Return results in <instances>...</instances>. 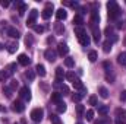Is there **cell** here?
<instances>
[{
    "instance_id": "6da1fadb",
    "label": "cell",
    "mask_w": 126,
    "mask_h": 124,
    "mask_svg": "<svg viewBox=\"0 0 126 124\" xmlns=\"http://www.w3.org/2000/svg\"><path fill=\"white\" fill-rule=\"evenodd\" d=\"M107 9H109V18H110L111 21H114V19L119 18V15H120V7H119V4H117L114 0H110V1L107 3Z\"/></svg>"
},
{
    "instance_id": "7a4b0ae2",
    "label": "cell",
    "mask_w": 126,
    "mask_h": 124,
    "mask_svg": "<svg viewBox=\"0 0 126 124\" xmlns=\"http://www.w3.org/2000/svg\"><path fill=\"white\" fill-rule=\"evenodd\" d=\"M43 117H44L43 108H34V110L31 111V118L35 121V123H40V121L43 120Z\"/></svg>"
},
{
    "instance_id": "3957f363",
    "label": "cell",
    "mask_w": 126,
    "mask_h": 124,
    "mask_svg": "<svg viewBox=\"0 0 126 124\" xmlns=\"http://www.w3.org/2000/svg\"><path fill=\"white\" fill-rule=\"evenodd\" d=\"M53 9H54V7H53V3H47L46 7H44V10L41 12V18L46 19V21L50 19V16H51V13H53Z\"/></svg>"
},
{
    "instance_id": "277c9868",
    "label": "cell",
    "mask_w": 126,
    "mask_h": 124,
    "mask_svg": "<svg viewBox=\"0 0 126 124\" xmlns=\"http://www.w3.org/2000/svg\"><path fill=\"white\" fill-rule=\"evenodd\" d=\"M37 18H38V10H37V9H32L31 12H30V15H28L27 25H28V26H34V25H35Z\"/></svg>"
},
{
    "instance_id": "5b68a950",
    "label": "cell",
    "mask_w": 126,
    "mask_h": 124,
    "mask_svg": "<svg viewBox=\"0 0 126 124\" xmlns=\"http://www.w3.org/2000/svg\"><path fill=\"white\" fill-rule=\"evenodd\" d=\"M116 41H117V37H116V35H113L111 39L109 38L107 41H104V44H103V50H104V53H110L111 45H113V42H116Z\"/></svg>"
},
{
    "instance_id": "8992f818",
    "label": "cell",
    "mask_w": 126,
    "mask_h": 124,
    "mask_svg": "<svg viewBox=\"0 0 126 124\" xmlns=\"http://www.w3.org/2000/svg\"><path fill=\"white\" fill-rule=\"evenodd\" d=\"M19 96L22 99H25V101H31V91H30V88L28 86H22L19 89Z\"/></svg>"
},
{
    "instance_id": "52a82bcc",
    "label": "cell",
    "mask_w": 126,
    "mask_h": 124,
    "mask_svg": "<svg viewBox=\"0 0 126 124\" xmlns=\"http://www.w3.org/2000/svg\"><path fill=\"white\" fill-rule=\"evenodd\" d=\"M57 53H59L62 57L69 53V47H67V44H66L64 41H60V42L57 44Z\"/></svg>"
},
{
    "instance_id": "ba28073f",
    "label": "cell",
    "mask_w": 126,
    "mask_h": 124,
    "mask_svg": "<svg viewBox=\"0 0 126 124\" xmlns=\"http://www.w3.org/2000/svg\"><path fill=\"white\" fill-rule=\"evenodd\" d=\"M44 57H46L50 63H53L56 60V57H57V53H56L54 50H51V48H47V50L44 51Z\"/></svg>"
},
{
    "instance_id": "9c48e42d",
    "label": "cell",
    "mask_w": 126,
    "mask_h": 124,
    "mask_svg": "<svg viewBox=\"0 0 126 124\" xmlns=\"http://www.w3.org/2000/svg\"><path fill=\"white\" fill-rule=\"evenodd\" d=\"M91 29H93L94 42H95V44H98V42H100V39H101V31L98 29V26H97V25H91Z\"/></svg>"
},
{
    "instance_id": "30bf717a",
    "label": "cell",
    "mask_w": 126,
    "mask_h": 124,
    "mask_svg": "<svg viewBox=\"0 0 126 124\" xmlns=\"http://www.w3.org/2000/svg\"><path fill=\"white\" fill-rule=\"evenodd\" d=\"M66 18H67V12H66L63 7H60V9H57V10H56V19H57V22L64 21Z\"/></svg>"
},
{
    "instance_id": "8fae6325",
    "label": "cell",
    "mask_w": 126,
    "mask_h": 124,
    "mask_svg": "<svg viewBox=\"0 0 126 124\" xmlns=\"http://www.w3.org/2000/svg\"><path fill=\"white\" fill-rule=\"evenodd\" d=\"M18 63H19L21 66H30V64H31V59H30L27 54H19Z\"/></svg>"
},
{
    "instance_id": "7c38bea8",
    "label": "cell",
    "mask_w": 126,
    "mask_h": 124,
    "mask_svg": "<svg viewBox=\"0 0 126 124\" xmlns=\"http://www.w3.org/2000/svg\"><path fill=\"white\" fill-rule=\"evenodd\" d=\"M6 35H9L10 38H15V39L21 38V32L18 31L16 28H13V26H9V29H7V34H6Z\"/></svg>"
},
{
    "instance_id": "4fadbf2b",
    "label": "cell",
    "mask_w": 126,
    "mask_h": 124,
    "mask_svg": "<svg viewBox=\"0 0 126 124\" xmlns=\"http://www.w3.org/2000/svg\"><path fill=\"white\" fill-rule=\"evenodd\" d=\"M12 108H13V111H15V112H22V111L25 110V105H24V102H22V101H15Z\"/></svg>"
},
{
    "instance_id": "5bb4252c",
    "label": "cell",
    "mask_w": 126,
    "mask_h": 124,
    "mask_svg": "<svg viewBox=\"0 0 126 124\" xmlns=\"http://www.w3.org/2000/svg\"><path fill=\"white\" fill-rule=\"evenodd\" d=\"M64 77H66V73L63 72V69L62 67H57V69H56V82L60 83V82H63Z\"/></svg>"
},
{
    "instance_id": "9a60e30c",
    "label": "cell",
    "mask_w": 126,
    "mask_h": 124,
    "mask_svg": "<svg viewBox=\"0 0 126 124\" xmlns=\"http://www.w3.org/2000/svg\"><path fill=\"white\" fill-rule=\"evenodd\" d=\"M98 22H100V15L94 9V10H91V25H98Z\"/></svg>"
},
{
    "instance_id": "2e32d148",
    "label": "cell",
    "mask_w": 126,
    "mask_h": 124,
    "mask_svg": "<svg viewBox=\"0 0 126 124\" xmlns=\"http://www.w3.org/2000/svg\"><path fill=\"white\" fill-rule=\"evenodd\" d=\"M78 39H79V42H81V45H82V47H88V45H90V42H91V38H90V35H87V34H85V35H82V37H81V38H78Z\"/></svg>"
},
{
    "instance_id": "e0dca14e",
    "label": "cell",
    "mask_w": 126,
    "mask_h": 124,
    "mask_svg": "<svg viewBox=\"0 0 126 124\" xmlns=\"http://www.w3.org/2000/svg\"><path fill=\"white\" fill-rule=\"evenodd\" d=\"M35 72H37V74H38V76H41V77H44V76L47 74L46 67H44L43 64H37V66H35Z\"/></svg>"
},
{
    "instance_id": "ac0fdd59",
    "label": "cell",
    "mask_w": 126,
    "mask_h": 124,
    "mask_svg": "<svg viewBox=\"0 0 126 124\" xmlns=\"http://www.w3.org/2000/svg\"><path fill=\"white\" fill-rule=\"evenodd\" d=\"M18 48H19V47H18V42H15V41L7 44V51H9V54H15Z\"/></svg>"
},
{
    "instance_id": "d6986e66",
    "label": "cell",
    "mask_w": 126,
    "mask_h": 124,
    "mask_svg": "<svg viewBox=\"0 0 126 124\" xmlns=\"http://www.w3.org/2000/svg\"><path fill=\"white\" fill-rule=\"evenodd\" d=\"M72 85H73V88H75V89H79V91H85V86H84V83L81 82V79H75V80L72 82Z\"/></svg>"
},
{
    "instance_id": "ffe728a7",
    "label": "cell",
    "mask_w": 126,
    "mask_h": 124,
    "mask_svg": "<svg viewBox=\"0 0 126 124\" xmlns=\"http://www.w3.org/2000/svg\"><path fill=\"white\" fill-rule=\"evenodd\" d=\"M85 91H81V92H78V93H75V95H73V96H72V101H73V102H81V101H82V98H84V96H85Z\"/></svg>"
},
{
    "instance_id": "44dd1931",
    "label": "cell",
    "mask_w": 126,
    "mask_h": 124,
    "mask_svg": "<svg viewBox=\"0 0 126 124\" xmlns=\"http://www.w3.org/2000/svg\"><path fill=\"white\" fill-rule=\"evenodd\" d=\"M82 24H84V18L78 13V15H75V18H73V25H76V26H82Z\"/></svg>"
},
{
    "instance_id": "7402d4cb",
    "label": "cell",
    "mask_w": 126,
    "mask_h": 124,
    "mask_svg": "<svg viewBox=\"0 0 126 124\" xmlns=\"http://www.w3.org/2000/svg\"><path fill=\"white\" fill-rule=\"evenodd\" d=\"M87 31H85V28L84 26H75V35L78 37V38H81L82 35H85Z\"/></svg>"
},
{
    "instance_id": "603a6c76",
    "label": "cell",
    "mask_w": 126,
    "mask_h": 124,
    "mask_svg": "<svg viewBox=\"0 0 126 124\" xmlns=\"http://www.w3.org/2000/svg\"><path fill=\"white\" fill-rule=\"evenodd\" d=\"M7 29H9V24L6 21H1L0 22V34H7Z\"/></svg>"
},
{
    "instance_id": "cb8c5ba5",
    "label": "cell",
    "mask_w": 126,
    "mask_h": 124,
    "mask_svg": "<svg viewBox=\"0 0 126 124\" xmlns=\"http://www.w3.org/2000/svg\"><path fill=\"white\" fill-rule=\"evenodd\" d=\"M54 31H56L57 35H62L63 32H64V26H63V24H60V22L54 24Z\"/></svg>"
},
{
    "instance_id": "d4e9b609",
    "label": "cell",
    "mask_w": 126,
    "mask_h": 124,
    "mask_svg": "<svg viewBox=\"0 0 126 124\" xmlns=\"http://www.w3.org/2000/svg\"><path fill=\"white\" fill-rule=\"evenodd\" d=\"M51 101H53V102H56V104L62 102V93L53 92V93H51Z\"/></svg>"
},
{
    "instance_id": "484cf974",
    "label": "cell",
    "mask_w": 126,
    "mask_h": 124,
    "mask_svg": "<svg viewBox=\"0 0 126 124\" xmlns=\"http://www.w3.org/2000/svg\"><path fill=\"white\" fill-rule=\"evenodd\" d=\"M117 63L119 64H122V66H126V53H120L119 56H117Z\"/></svg>"
},
{
    "instance_id": "4316f807",
    "label": "cell",
    "mask_w": 126,
    "mask_h": 124,
    "mask_svg": "<svg viewBox=\"0 0 126 124\" xmlns=\"http://www.w3.org/2000/svg\"><path fill=\"white\" fill-rule=\"evenodd\" d=\"M10 76H12V74H10L7 70H3V72H0V82H4V80H7Z\"/></svg>"
},
{
    "instance_id": "83f0119b",
    "label": "cell",
    "mask_w": 126,
    "mask_h": 124,
    "mask_svg": "<svg viewBox=\"0 0 126 124\" xmlns=\"http://www.w3.org/2000/svg\"><path fill=\"white\" fill-rule=\"evenodd\" d=\"M107 112H109V107L107 105H98V114L107 115Z\"/></svg>"
},
{
    "instance_id": "f1b7e54d",
    "label": "cell",
    "mask_w": 126,
    "mask_h": 124,
    "mask_svg": "<svg viewBox=\"0 0 126 124\" xmlns=\"http://www.w3.org/2000/svg\"><path fill=\"white\" fill-rule=\"evenodd\" d=\"M64 66L69 67V69H72V67L75 66V60H73L72 57H66V59H64Z\"/></svg>"
},
{
    "instance_id": "f546056e",
    "label": "cell",
    "mask_w": 126,
    "mask_h": 124,
    "mask_svg": "<svg viewBox=\"0 0 126 124\" xmlns=\"http://www.w3.org/2000/svg\"><path fill=\"white\" fill-rule=\"evenodd\" d=\"M56 110H57V112H59V114L66 112V104H64V102H59V104H57V107H56Z\"/></svg>"
},
{
    "instance_id": "4dcf8cb0",
    "label": "cell",
    "mask_w": 126,
    "mask_h": 124,
    "mask_svg": "<svg viewBox=\"0 0 126 124\" xmlns=\"http://www.w3.org/2000/svg\"><path fill=\"white\" fill-rule=\"evenodd\" d=\"M98 92H100V96L101 98H109V91H107V88H104V86H101L100 89H98Z\"/></svg>"
},
{
    "instance_id": "1f68e13d",
    "label": "cell",
    "mask_w": 126,
    "mask_h": 124,
    "mask_svg": "<svg viewBox=\"0 0 126 124\" xmlns=\"http://www.w3.org/2000/svg\"><path fill=\"white\" fill-rule=\"evenodd\" d=\"M97 57H98V54H97V51H94V50L88 53V60H90L91 63H94L95 60H97Z\"/></svg>"
},
{
    "instance_id": "d6a6232c",
    "label": "cell",
    "mask_w": 126,
    "mask_h": 124,
    "mask_svg": "<svg viewBox=\"0 0 126 124\" xmlns=\"http://www.w3.org/2000/svg\"><path fill=\"white\" fill-rule=\"evenodd\" d=\"M25 77H27L30 82H32V80L35 79V72H34V70H28V72L25 73Z\"/></svg>"
},
{
    "instance_id": "836d02e7",
    "label": "cell",
    "mask_w": 126,
    "mask_h": 124,
    "mask_svg": "<svg viewBox=\"0 0 126 124\" xmlns=\"http://www.w3.org/2000/svg\"><path fill=\"white\" fill-rule=\"evenodd\" d=\"M27 9H28V6H27L25 3H22V4H21V6L18 7V13H19V16H22V15H24V13L27 12Z\"/></svg>"
},
{
    "instance_id": "e575fe53",
    "label": "cell",
    "mask_w": 126,
    "mask_h": 124,
    "mask_svg": "<svg viewBox=\"0 0 126 124\" xmlns=\"http://www.w3.org/2000/svg\"><path fill=\"white\" fill-rule=\"evenodd\" d=\"M50 120H51V123H53V124H63L62 120H60L56 114H51V115H50Z\"/></svg>"
},
{
    "instance_id": "d590c367",
    "label": "cell",
    "mask_w": 126,
    "mask_h": 124,
    "mask_svg": "<svg viewBox=\"0 0 126 124\" xmlns=\"http://www.w3.org/2000/svg\"><path fill=\"white\" fill-rule=\"evenodd\" d=\"M85 118H87L88 121H93V120H94V111H93V110H88V111L85 112Z\"/></svg>"
},
{
    "instance_id": "8d00e7d4",
    "label": "cell",
    "mask_w": 126,
    "mask_h": 124,
    "mask_svg": "<svg viewBox=\"0 0 126 124\" xmlns=\"http://www.w3.org/2000/svg\"><path fill=\"white\" fill-rule=\"evenodd\" d=\"M3 93L6 95V98H12V89L9 86H3Z\"/></svg>"
},
{
    "instance_id": "74e56055",
    "label": "cell",
    "mask_w": 126,
    "mask_h": 124,
    "mask_svg": "<svg viewBox=\"0 0 126 124\" xmlns=\"http://www.w3.org/2000/svg\"><path fill=\"white\" fill-rule=\"evenodd\" d=\"M6 70H7V72H9V73H10V74H13V73H15V72H16V64H15V63H12V64H9V66H7V69H6Z\"/></svg>"
},
{
    "instance_id": "f35d334b",
    "label": "cell",
    "mask_w": 126,
    "mask_h": 124,
    "mask_svg": "<svg viewBox=\"0 0 126 124\" xmlns=\"http://www.w3.org/2000/svg\"><path fill=\"white\" fill-rule=\"evenodd\" d=\"M66 79H67L69 82H73V80L76 79V77H75V73H73V72H67V73H66Z\"/></svg>"
},
{
    "instance_id": "ab89813d",
    "label": "cell",
    "mask_w": 126,
    "mask_h": 124,
    "mask_svg": "<svg viewBox=\"0 0 126 124\" xmlns=\"http://www.w3.org/2000/svg\"><path fill=\"white\" fill-rule=\"evenodd\" d=\"M106 79H107L110 83H113V82H114V74H113V73H110V70H109V72L106 73Z\"/></svg>"
},
{
    "instance_id": "60d3db41",
    "label": "cell",
    "mask_w": 126,
    "mask_h": 124,
    "mask_svg": "<svg viewBox=\"0 0 126 124\" xmlns=\"http://www.w3.org/2000/svg\"><path fill=\"white\" fill-rule=\"evenodd\" d=\"M84 111H85V108H84V105H81V104H78L76 105V112H78V115L81 117L82 114H84Z\"/></svg>"
},
{
    "instance_id": "b9f144b4",
    "label": "cell",
    "mask_w": 126,
    "mask_h": 124,
    "mask_svg": "<svg viewBox=\"0 0 126 124\" xmlns=\"http://www.w3.org/2000/svg\"><path fill=\"white\" fill-rule=\"evenodd\" d=\"M25 44H27L28 47H30V45H32V44H34V38H32V35H30V34L27 35V38H25Z\"/></svg>"
},
{
    "instance_id": "7bdbcfd3",
    "label": "cell",
    "mask_w": 126,
    "mask_h": 124,
    "mask_svg": "<svg viewBox=\"0 0 126 124\" xmlns=\"http://www.w3.org/2000/svg\"><path fill=\"white\" fill-rule=\"evenodd\" d=\"M60 92H62V95H69V88L66 85H62L60 86Z\"/></svg>"
},
{
    "instance_id": "ee69618b",
    "label": "cell",
    "mask_w": 126,
    "mask_h": 124,
    "mask_svg": "<svg viewBox=\"0 0 126 124\" xmlns=\"http://www.w3.org/2000/svg\"><path fill=\"white\" fill-rule=\"evenodd\" d=\"M116 115H117V118L120 120V118H123V115H125V111H123V110H120V108H117V110H116Z\"/></svg>"
},
{
    "instance_id": "f6af8a7d",
    "label": "cell",
    "mask_w": 126,
    "mask_h": 124,
    "mask_svg": "<svg viewBox=\"0 0 126 124\" xmlns=\"http://www.w3.org/2000/svg\"><path fill=\"white\" fill-rule=\"evenodd\" d=\"M34 31L37 32V34H41V32H44V26H41V25H34Z\"/></svg>"
},
{
    "instance_id": "bcb514c9",
    "label": "cell",
    "mask_w": 126,
    "mask_h": 124,
    "mask_svg": "<svg viewBox=\"0 0 126 124\" xmlns=\"http://www.w3.org/2000/svg\"><path fill=\"white\" fill-rule=\"evenodd\" d=\"M90 105H93V107H95V105H98L97 96H90Z\"/></svg>"
},
{
    "instance_id": "7dc6e473",
    "label": "cell",
    "mask_w": 126,
    "mask_h": 124,
    "mask_svg": "<svg viewBox=\"0 0 126 124\" xmlns=\"http://www.w3.org/2000/svg\"><path fill=\"white\" fill-rule=\"evenodd\" d=\"M63 4H67V6H70V7H78V6H79L78 1H63Z\"/></svg>"
},
{
    "instance_id": "c3c4849f",
    "label": "cell",
    "mask_w": 126,
    "mask_h": 124,
    "mask_svg": "<svg viewBox=\"0 0 126 124\" xmlns=\"http://www.w3.org/2000/svg\"><path fill=\"white\" fill-rule=\"evenodd\" d=\"M104 34H106L107 37H110V35L113 34V28H111V26H107V28L104 29Z\"/></svg>"
},
{
    "instance_id": "681fc988",
    "label": "cell",
    "mask_w": 126,
    "mask_h": 124,
    "mask_svg": "<svg viewBox=\"0 0 126 124\" xmlns=\"http://www.w3.org/2000/svg\"><path fill=\"white\" fill-rule=\"evenodd\" d=\"M9 88H10L12 91H15V89L18 88V82H16V80H12V83H10V86H9Z\"/></svg>"
},
{
    "instance_id": "f907efd6",
    "label": "cell",
    "mask_w": 126,
    "mask_h": 124,
    "mask_svg": "<svg viewBox=\"0 0 126 124\" xmlns=\"http://www.w3.org/2000/svg\"><path fill=\"white\" fill-rule=\"evenodd\" d=\"M9 4H10V3H9L7 0H1V1H0V6H1V7H9Z\"/></svg>"
},
{
    "instance_id": "816d5d0a",
    "label": "cell",
    "mask_w": 126,
    "mask_h": 124,
    "mask_svg": "<svg viewBox=\"0 0 126 124\" xmlns=\"http://www.w3.org/2000/svg\"><path fill=\"white\" fill-rule=\"evenodd\" d=\"M103 66H104V69H106V72H109V70L111 69V64H110L109 62H104V64H103Z\"/></svg>"
},
{
    "instance_id": "f5cc1de1",
    "label": "cell",
    "mask_w": 126,
    "mask_h": 124,
    "mask_svg": "<svg viewBox=\"0 0 126 124\" xmlns=\"http://www.w3.org/2000/svg\"><path fill=\"white\" fill-rule=\"evenodd\" d=\"M120 101H123V102L126 101V91H122L120 92Z\"/></svg>"
},
{
    "instance_id": "db71d44e",
    "label": "cell",
    "mask_w": 126,
    "mask_h": 124,
    "mask_svg": "<svg viewBox=\"0 0 126 124\" xmlns=\"http://www.w3.org/2000/svg\"><path fill=\"white\" fill-rule=\"evenodd\" d=\"M54 41H56V39H54V37H48V38H47V44H53Z\"/></svg>"
},
{
    "instance_id": "11a10c76",
    "label": "cell",
    "mask_w": 126,
    "mask_h": 124,
    "mask_svg": "<svg viewBox=\"0 0 126 124\" xmlns=\"http://www.w3.org/2000/svg\"><path fill=\"white\" fill-rule=\"evenodd\" d=\"M94 124H109L107 121H104V120H100V121H95Z\"/></svg>"
},
{
    "instance_id": "9f6ffc18",
    "label": "cell",
    "mask_w": 126,
    "mask_h": 124,
    "mask_svg": "<svg viewBox=\"0 0 126 124\" xmlns=\"http://www.w3.org/2000/svg\"><path fill=\"white\" fill-rule=\"evenodd\" d=\"M116 124H125V123H123L122 120H119V118H117V121H116Z\"/></svg>"
},
{
    "instance_id": "6f0895ef",
    "label": "cell",
    "mask_w": 126,
    "mask_h": 124,
    "mask_svg": "<svg viewBox=\"0 0 126 124\" xmlns=\"http://www.w3.org/2000/svg\"><path fill=\"white\" fill-rule=\"evenodd\" d=\"M0 50H3V45H1V44H0Z\"/></svg>"
},
{
    "instance_id": "680465c9",
    "label": "cell",
    "mask_w": 126,
    "mask_h": 124,
    "mask_svg": "<svg viewBox=\"0 0 126 124\" xmlns=\"http://www.w3.org/2000/svg\"><path fill=\"white\" fill-rule=\"evenodd\" d=\"M125 45H126V37H125Z\"/></svg>"
},
{
    "instance_id": "91938a15",
    "label": "cell",
    "mask_w": 126,
    "mask_h": 124,
    "mask_svg": "<svg viewBox=\"0 0 126 124\" xmlns=\"http://www.w3.org/2000/svg\"><path fill=\"white\" fill-rule=\"evenodd\" d=\"M78 124H82V123H78Z\"/></svg>"
}]
</instances>
